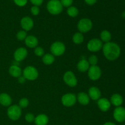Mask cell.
<instances>
[{"mask_svg": "<svg viewBox=\"0 0 125 125\" xmlns=\"http://www.w3.org/2000/svg\"><path fill=\"white\" fill-rule=\"evenodd\" d=\"M29 105V100L26 98H23L19 101V107L21 108H26Z\"/></svg>", "mask_w": 125, "mask_h": 125, "instance_id": "cell-28", "label": "cell"}, {"mask_svg": "<svg viewBox=\"0 0 125 125\" xmlns=\"http://www.w3.org/2000/svg\"><path fill=\"white\" fill-rule=\"evenodd\" d=\"M17 39L18 40H25V39L27 37V33L25 31H20L19 32H18L17 34Z\"/></svg>", "mask_w": 125, "mask_h": 125, "instance_id": "cell-27", "label": "cell"}, {"mask_svg": "<svg viewBox=\"0 0 125 125\" xmlns=\"http://www.w3.org/2000/svg\"><path fill=\"white\" fill-rule=\"evenodd\" d=\"M54 56L52 54H46L43 56L42 61L45 65H51L54 62Z\"/></svg>", "mask_w": 125, "mask_h": 125, "instance_id": "cell-23", "label": "cell"}, {"mask_svg": "<svg viewBox=\"0 0 125 125\" xmlns=\"http://www.w3.org/2000/svg\"><path fill=\"white\" fill-rule=\"evenodd\" d=\"M84 41V35L81 32H76L73 36V42L75 44L79 45Z\"/></svg>", "mask_w": 125, "mask_h": 125, "instance_id": "cell-25", "label": "cell"}, {"mask_svg": "<svg viewBox=\"0 0 125 125\" xmlns=\"http://www.w3.org/2000/svg\"><path fill=\"white\" fill-rule=\"evenodd\" d=\"M9 72L10 74L14 78H19L20 76H21L22 73V71L19 66L14 65H12L10 67Z\"/></svg>", "mask_w": 125, "mask_h": 125, "instance_id": "cell-20", "label": "cell"}, {"mask_svg": "<svg viewBox=\"0 0 125 125\" xmlns=\"http://www.w3.org/2000/svg\"><path fill=\"white\" fill-rule=\"evenodd\" d=\"M63 79L65 84L72 87H75L78 84V80H77L75 75L73 72H71V71H68L65 73Z\"/></svg>", "mask_w": 125, "mask_h": 125, "instance_id": "cell-7", "label": "cell"}, {"mask_svg": "<svg viewBox=\"0 0 125 125\" xmlns=\"http://www.w3.org/2000/svg\"><path fill=\"white\" fill-rule=\"evenodd\" d=\"M50 50L54 56H59L63 54L65 51V46L61 42H55L51 45Z\"/></svg>", "mask_w": 125, "mask_h": 125, "instance_id": "cell-6", "label": "cell"}, {"mask_svg": "<svg viewBox=\"0 0 125 125\" xmlns=\"http://www.w3.org/2000/svg\"><path fill=\"white\" fill-rule=\"evenodd\" d=\"M23 76L26 79L29 81H34L39 76L38 70L33 66H28L24 69L23 72Z\"/></svg>", "mask_w": 125, "mask_h": 125, "instance_id": "cell-4", "label": "cell"}, {"mask_svg": "<svg viewBox=\"0 0 125 125\" xmlns=\"http://www.w3.org/2000/svg\"><path fill=\"white\" fill-rule=\"evenodd\" d=\"M114 118L117 122L122 123L125 121V109L123 107H117L114 111Z\"/></svg>", "mask_w": 125, "mask_h": 125, "instance_id": "cell-11", "label": "cell"}, {"mask_svg": "<svg viewBox=\"0 0 125 125\" xmlns=\"http://www.w3.org/2000/svg\"><path fill=\"white\" fill-rule=\"evenodd\" d=\"M103 125H116L115 123H112V122H106Z\"/></svg>", "mask_w": 125, "mask_h": 125, "instance_id": "cell-38", "label": "cell"}, {"mask_svg": "<svg viewBox=\"0 0 125 125\" xmlns=\"http://www.w3.org/2000/svg\"><path fill=\"white\" fill-rule=\"evenodd\" d=\"M96 1H97V0H84L85 3L87 4L88 5H90V6L95 4L96 2Z\"/></svg>", "mask_w": 125, "mask_h": 125, "instance_id": "cell-36", "label": "cell"}, {"mask_svg": "<svg viewBox=\"0 0 125 125\" xmlns=\"http://www.w3.org/2000/svg\"><path fill=\"white\" fill-rule=\"evenodd\" d=\"M111 102L107 99L101 98L98 100L97 104L99 109L103 112H107L111 107Z\"/></svg>", "mask_w": 125, "mask_h": 125, "instance_id": "cell-14", "label": "cell"}, {"mask_svg": "<svg viewBox=\"0 0 125 125\" xmlns=\"http://www.w3.org/2000/svg\"><path fill=\"white\" fill-rule=\"evenodd\" d=\"M111 34L109 31L107 30H104L100 34V38H101V41L104 42L105 43L109 42L111 40Z\"/></svg>", "mask_w": 125, "mask_h": 125, "instance_id": "cell-24", "label": "cell"}, {"mask_svg": "<svg viewBox=\"0 0 125 125\" xmlns=\"http://www.w3.org/2000/svg\"><path fill=\"white\" fill-rule=\"evenodd\" d=\"M34 53L37 56H42L44 54V50L40 46H37L34 50Z\"/></svg>", "mask_w": 125, "mask_h": 125, "instance_id": "cell-30", "label": "cell"}, {"mask_svg": "<svg viewBox=\"0 0 125 125\" xmlns=\"http://www.w3.org/2000/svg\"><path fill=\"white\" fill-rule=\"evenodd\" d=\"M73 0H60V2L62 4L63 7H69L72 6Z\"/></svg>", "mask_w": 125, "mask_h": 125, "instance_id": "cell-32", "label": "cell"}, {"mask_svg": "<svg viewBox=\"0 0 125 125\" xmlns=\"http://www.w3.org/2000/svg\"><path fill=\"white\" fill-rule=\"evenodd\" d=\"M31 12L33 15H37L40 13V9L38 6H33L31 9Z\"/></svg>", "mask_w": 125, "mask_h": 125, "instance_id": "cell-33", "label": "cell"}, {"mask_svg": "<svg viewBox=\"0 0 125 125\" xmlns=\"http://www.w3.org/2000/svg\"><path fill=\"white\" fill-rule=\"evenodd\" d=\"M88 75L91 80H98L101 76V69L97 65L90 66L88 70Z\"/></svg>", "mask_w": 125, "mask_h": 125, "instance_id": "cell-10", "label": "cell"}, {"mask_svg": "<svg viewBox=\"0 0 125 125\" xmlns=\"http://www.w3.org/2000/svg\"><path fill=\"white\" fill-rule=\"evenodd\" d=\"M103 52L104 56L109 61L116 60L120 55L121 50L120 46L114 42L106 43L103 46Z\"/></svg>", "mask_w": 125, "mask_h": 125, "instance_id": "cell-1", "label": "cell"}, {"mask_svg": "<svg viewBox=\"0 0 125 125\" xmlns=\"http://www.w3.org/2000/svg\"><path fill=\"white\" fill-rule=\"evenodd\" d=\"M25 81L26 79L24 78V76H20L18 78V82L20 83H21V84H23V83H25Z\"/></svg>", "mask_w": 125, "mask_h": 125, "instance_id": "cell-37", "label": "cell"}, {"mask_svg": "<svg viewBox=\"0 0 125 125\" xmlns=\"http://www.w3.org/2000/svg\"><path fill=\"white\" fill-rule=\"evenodd\" d=\"M21 26L25 31H30L34 27V21L29 17H24L21 20Z\"/></svg>", "mask_w": 125, "mask_h": 125, "instance_id": "cell-12", "label": "cell"}, {"mask_svg": "<svg viewBox=\"0 0 125 125\" xmlns=\"http://www.w3.org/2000/svg\"><path fill=\"white\" fill-rule=\"evenodd\" d=\"M123 97L119 94H114L111 98V103L116 107H119L123 103Z\"/></svg>", "mask_w": 125, "mask_h": 125, "instance_id": "cell-21", "label": "cell"}, {"mask_svg": "<svg viewBox=\"0 0 125 125\" xmlns=\"http://www.w3.org/2000/svg\"><path fill=\"white\" fill-rule=\"evenodd\" d=\"M76 98L78 102L82 105H87L90 102V98L85 92H79Z\"/></svg>", "mask_w": 125, "mask_h": 125, "instance_id": "cell-19", "label": "cell"}, {"mask_svg": "<svg viewBox=\"0 0 125 125\" xmlns=\"http://www.w3.org/2000/svg\"><path fill=\"white\" fill-rule=\"evenodd\" d=\"M103 42L98 39H93L87 43V49L92 52H96L100 51L103 48Z\"/></svg>", "mask_w": 125, "mask_h": 125, "instance_id": "cell-9", "label": "cell"}, {"mask_svg": "<svg viewBox=\"0 0 125 125\" xmlns=\"http://www.w3.org/2000/svg\"><path fill=\"white\" fill-rule=\"evenodd\" d=\"M88 62L89 63V64L91 65V66L96 65L98 62L97 57L96 56H95V55H92V56H90L89 57Z\"/></svg>", "mask_w": 125, "mask_h": 125, "instance_id": "cell-29", "label": "cell"}, {"mask_svg": "<svg viewBox=\"0 0 125 125\" xmlns=\"http://www.w3.org/2000/svg\"><path fill=\"white\" fill-rule=\"evenodd\" d=\"M7 114L9 118L12 120H17L21 115V109L18 105L11 106L7 109Z\"/></svg>", "mask_w": 125, "mask_h": 125, "instance_id": "cell-3", "label": "cell"}, {"mask_svg": "<svg viewBox=\"0 0 125 125\" xmlns=\"http://www.w3.org/2000/svg\"><path fill=\"white\" fill-rule=\"evenodd\" d=\"M27 55H28V51L25 48L21 47L15 51L13 56H14L15 61L19 62L23 61L26 57Z\"/></svg>", "mask_w": 125, "mask_h": 125, "instance_id": "cell-13", "label": "cell"}, {"mask_svg": "<svg viewBox=\"0 0 125 125\" xmlns=\"http://www.w3.org/2000/svg\"><path fill=\"white\" fill-rule=\"evenodd\" d=\"M90 64L86 59H81L77 65V68L81 72H85L89 70Z\"/></svg>", "mask_w": 125, "mask_h": 125, "instance_id": "cell-22", "label": "cell"}, {"mask_svg": "<svg viewBox=\"0 0 125 125\" xmlns=\"http://www.w3.org/2000/svg\"><path fill=\"white\" fill-rule=\"evenodd\" d=\"M122 17L125 18V12H123V13H122Z\"/></svg>", "mask_w": 125, "mask_h": 125, "instance_id": "cell-39", "label": "cell"}, {"mask_svg": "<svg viewBox=\"0 0 125 125\" xmlns=\"http://www.w3.org/2000/svg\"><path fill=\"white\" fill-rule=\"evenodd\" d=\"M48 11L52 15H58L63 10V6L59 0H50L46 5Z\"/></svg>", "mask_w": 125, "mask_h": 125, "instance_id": "cell-2", "label": "cell"}, {"mask_svg": "<svg viewBox=\"0 0 125 125\" xmlns=\"http://www.w3.org/2000/svg\"><path fill=\"white\" fill-rule=\"evenodd\" d=\"M67 14L71 17H75L79 13V10L78 9L74 6H70L67 9Z\"/></svg>", "mask_w": 125, "mask_h": 125, "instance_id": "cell-26", "label": "cell"}, {"mask_svg": "<svg viewBox=\"0 0 125 125\" xmlns=\"http://www.w3.org/2000/svg\"><path fill=\"white\" fill-rule=\"evenodd\" d=\"M89 96L93 100H98L101 98V91L98 87L95 86L91 87L89 90Z\"/></svg>", "mask_w": 125, "mask_h": 125, "instance_id": "cell-15", "label": "cell"}, {"mask_svg": "<svg viewBox=\"0 0 125 125\" xmlns=\"http://www.w3.org/2000/svg\"><path fill=\"white\" fill-rule=\"evenodd\" d=\"M13 1L16 5L20 6V7L24 6L28 2V0H13Z\"/></svg>", "mask_w": 125, "mask_h": 125, "instance_id": "cell-34", "label": "cell"}, {"mask_svg": "<svg viewBox=\"0 0 125 125\" xmlns=\"http://www.w3.org/2000/svg\"><path fill=\"white\" fill-rule=\"evenodd\" d=\"M34 120H35V117L32 114L28 113L25 115V120L28 123H32L34 122Z\"/></svg>", "mask_w": 125, "mask_h": 125, "instance_id": "cell-31", "label": "cell"}, {"mask_svg": "<svg viewBox=\"0 0 125 125\" xmlns=\"http://www.w3.org/2000/svg\"><path fill=\"white\" fill-rule=\"evenodd\" d=\"M93 26L92 21L89 18H83L78 23V29L79 32L85 33L90 31Z\"/></svg>", "mask_w": 125, "mask_h": 125, "instance_id": "cell-5", "label": "cell"}, {"mask_svg": "<svg viewBox=\"0 0 125 125\" xmlns=\"http://www.w3.org/2000/svg\"><path fill=\"white\" fill-rule=\"evenodd\" d=\"M24 40H25L26 45L30 48H34L37 47L38 45V43H39L38 39H37L36 37L34 36V35H28Z\"/></svg>", "mask_w": 125, "mask_h": 125, "instance_id": "cell-16", "label": "cell"}, {"mask_svg": "<svg viewBox=\"0 0 125 125\" xmlns=\"http://www.w3.org/2000/svg\"><path fill=\"white\" fill-rule=\"evenodd\" d=\"M77 100L76 96L73 94H67L63 95L61 99V102L66 107L73 106Z\"/></svg>", "mask_w": 125, "mask_h": 125, "instance_id": "cell-8", "label": "cell"}, {"mask_svg": "<svg viewBox=\"0 0 125 125\" xmlns=\"http://www.w3.org/2000/svg\"><path fill=\"white\" fill-rule=\"evenodd\" d=\"M29 1L34 6H36L39 7V6H40L43 3V0H29Z\"/></svg>", "mask_w": 125, "mask_h": 125, "instance_id": "cell-35", "label": "cell"}, {"mask_svg": "<svg viewBox=\"0 0 125 125\" xmlns=\"http://www.w3.org/2000/svg\"><path fill=\"white\" fill-rule=\"evenodd\" d=\"M48 117L45 114H40L35 117L34 123L35 125H46L48 123Z\"/></svg>", "mask_w": 125, "mask_h": 125, "instance_id": "cell-17", "label": "cell"}, {"mask_svg": "<svg viewBox=\"0 0 125 125\" xmlns=\"http://www.w3.org/2000/svg\"><path fill=\"white\" fill-rule=\"evenodd\" d=\"M12 103V98L6 93L0 94V104L4 106H9Z\"/></svg>", "mask_w": 125, "mask_h": 125, "instance_id": "cell-18", "label": "cell"}]
</instances>
